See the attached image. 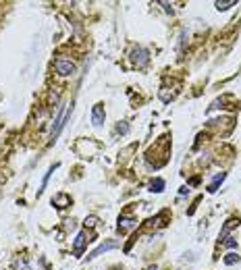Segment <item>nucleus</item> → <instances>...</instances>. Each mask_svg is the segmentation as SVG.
Segmentation results:
<instances>
[{
	"label": "nucleus",
	"mask_w": 241,
	"mask_h": 270,
	"mask_svg": "<svg viewBox=\"0 0 241 270\" xmlns=\"http://www.w3.org/2000/svg\"><path fill=\"white\" fill-rule=\"evenodd\" d=\"M129 58H131L133 66H137V69H146V66L150 64V52L144 46H133L131 52H129Z\"/></svg>",
	"instance_id": "f257e3e1"
},
{
	"label": "nucleus",
	"mask_w": 241,
	"mask_h": 270,
	"mask_svg": "<svg viewBox=\"0 0 241 270\" xmlns=\"http://www.w3.org/2000/svg\"><path fill=\"white\" fill-rule=\"evenodd\" d=\"M185 193H189V187H181V191H179V195H185Z\"/></svg>",
	"instance_id": "f3484780"
},
{
	"label": "nucleus",
	"mask_w": 241,
	"mask_h": 270,
	"mask_svg": "<svg viewBox=\"0 0 241 270\" xmlns=\"http://www.w3.org/2000/svg\"><path fill=\"white\" fill-rule=\"evenodd\" d=\"M54 69H56V73L61 77H69V75H73L77 71V64L71 58H69V56H58L54 60Z\"/></svg>",
	"instance_id": "f03ea898"
},
{
	"label": "nucleus",
	"mask_w": 241,
	"mask_h": 270,
	"mask_svg": "<svg viewBox=\"0 0 241 270\" xmlns=\"http://www.w3.org/2000/svg\"><path fill=\"white\" fill-rule=\"evenodd\" d=\"M160 7H164V11H166V13H173V7H170L168 3H160Z\"/></svg>",
	"instance_id": "dca6fc26"
},
{
	"label": "nucleus",
	"mask_w": 241,
	"mask_h": 270,
	"mask_svg": "<svg viewBox=\"0 0 241 270\" xmlns=\"http://www.w3.org/2000/svg\"><path fill=\"white\" fill-rule=\"evenodd\" d=\"M90 241H92V233H88V231L77 233V237H75V241H73V254H75V256H81L83 249L88 247Z\"/></svg>",
	"instance_id": "7ed1b4c3"
},
{
	"label": "nucleus",
	"mask_w": 241,
	"mask_h": 270,
	"mask_svg": "<svg viewBox=\"0 0 241 270\" xmlns=\"http://www.w3.org/2000/svg\"><path fill=\"white\" fill-rule=\"evenodd\" d=\"M164 187H166V183H164V179H160V177H156V179L150 181V191H152V193H162Z\"/></svg>",
	"instance_id": "0eeeda50"
},
{
	"label": "nucleus",
	"mask_w": 241,
	"mask_h": 270,
	"mask_svg": "<svg viewBox=\"0 0 241 270\" xmlns=\"http://www.w3.org/2000/svg\"><path fill=\"white\" fill-rule=\"evenodd\" d=\"M52 204L56 208H67L69 204H71V199H69V195H65V193H58L56 197H52Z\"/></svg>",
	"instance_id": "1a4fd4ad"
},
{
	"label": "nucleus",
	"mask_w": 241,
	"mask_h": 270,
	"mask_svg": "<svg viewBox=\"0 0 241 270\" xmlns=\"http://www.w3.org/2000/svg\"><path fill=\"white\" fill-rule=\"evenodd\" d=\"M237 3H235V0H227V3H220V0H218V3H214V7H216V11H229L231 7H235Z\"/></svg>",
	"instance_id": "9b49d317"
},
{
	"label": "nucleus",
	"mask_w": 241,
	"mask_h": 270,
	"mask_svg": "<svg viewBox=\"0 0 241 270\" xmlns=\"http://www.w3.org/2000/svg\"><path fill=\"white\" fill-rule=\"evenodd\" d=\"M222 262H225L227 266H233V264H237V262H239V256L235 254V251H231V254H227L225 258H222Z\"/></svg>",
	"instance_id": "f8f14e48"
},
{
	"label": "nucleus",
	"mask_w": 241,
	"mask_h": 270,
	"mask_svg": "<svg viewBox=\"0 0 241 270\" xmlns=\"http://www.w3.org/2000/svg\"><path fill=\"white\" fill-rule=\"evenodd\" d=\"M225 179H227V173H218V175H214V179H212L210 185H208V191L214 193V191L220 187V185H222V181H225Z\"/></svg>",
	"instance_id": "6e6552de"
},
{
	"label": "nucleus",
	"mask_w": 241,
	"mask_h": 270,
	"mask_svg": "<svg viewBox=\"0 0 241 270\" xmlns=\"http://www.w3.org/2000/svg\"><path fill=\"white\" fill-rule=\"evenodd\" d=\"M129 129H131V127H129V123H127V121H120V123L116 125V129H114V131H116V133H120V135H127V133H129Z\"/></svg>",
	"instance_id": "ddd939ff"
},
{
	"label": "nucleus",
	"mask_w": 241,
	"mask_h": 270,
	"mask_svg": "<svg viewBox=\"0 0 241 270\" xmlns=\"http://www.w3.org/2000/svg\"><path fill=\"white\" fill-rule=\"evenodd\" d=\"M104 121H106L104 106H102V104H94V108H92V123H94V127H102V125H104Z\"/></svg>",
	"instance_id": "39448f33"
},
{
	"label": "nucleus",
	"mask_w": 241,
	"mask_h": 270,
	"mask_svg": "<svg viewBox=\"0 0 241 270\" xmlns=\"http://www.w3.org/2000/svg\"><path fill=\"white\" fill-rule=\"evenodd\" d=\"M114 247H118V241H104V243H100L92 254L88 256V262H92V260H96L98 256H102V254H106V251H110V249H114Z\"/></svg>",
	"instance_id": "20e7f679"
},
{
	"label": "nucleus",
	"mask_w": 241,
	"mask_h": 270,
	"mask_svg": "<svg viewBox=\"0 0 241 270\" xmlns=\"http://www.w3.org/2000/svg\"><path fill=\"white\" fill-rule=\"evenodd\" d=\"M13 270H31V266H29V262L25 258H17L13 262Z\"/></svg>",
	"instance_id": "9d476101"
},
{
	"label": "nucleus",
	"mask_w": 241,
	"mask_h": 270,
	"mask_svg": "<svg viewBox=\"0 0 241 270\" xmlns=\"http://www.w3.org/2000/svg\"><path fill=\"white\" fill-rule=\"evenodd\" d=\"M116 229H118L120 233H127V231L137 229V218H135V216H120Z\"/></svg>",
	"instance_id": "423d86ee"
},
{
	"label": "nucleus",
	"mask_w": 241,
	"mask_h": 270,
	"mask_svg": "<svg viewBox=\"0 0 241 270\" xmlns=\"http://www.w3.org/2000/svg\"><path fill=\"white\" fill-rule=\"evenodd\" d=\"M222 243H225L227 247H237V241L233 237H227V239H222Z\"/></svg>",
	"instance_id": "2eb2a0df"
},
{
	"label": "nucleus",
	"mask_w": 241,
	"mask_h": 270,
	"mask_svg": "<svg viewBox=\"0 0 241 270\" xmlns=\"http://www.w3.org/2000/svg\"><path fill=\"white\" fill-rule=\"evenodd\" d=\"M85 227H88V229H94L96 225H98V216H88V218H85V223H83Z\"/></svg>",
	"instance_id": "4468645a"
}]
</instances>
